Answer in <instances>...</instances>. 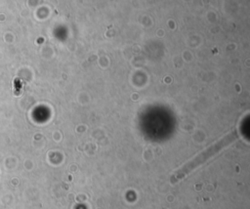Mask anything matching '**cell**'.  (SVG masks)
<instances>
[{"label":"cell","instance_id":"6da1fadb","mask_svg":"<svg viewBox=\"0 0 250 209\" xmlns=\"http://www.w3.org/2000/svg\"><path fill=\"white\" fill-rule=\"evenodd\" d=\"M237 138H238L237 130H233L230 133H229L228 135L221 138L216 143H214L211 146H209L208 147H206L203 151H201L196 156H194L192 159H190L188 163H186L176 174H174L171 178V183H176L177 181L183 179L187 174H188L190 171H192L193 169H195L196 167H198L199 165L204 163L207 159H209L211 156L218 153L221 149H223L224 147L229 146L230 143L235 141Z\"/></svg>","mask_w":250,"mask_h":209}]
</instances>
